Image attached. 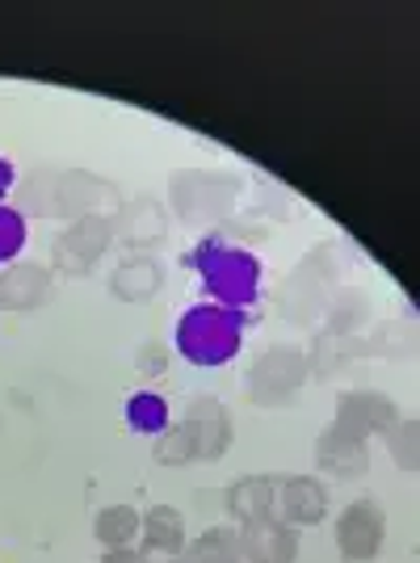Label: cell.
Segmentation results:
<instances>
[{"label": "cell", "instance_id": "cell-1", "mask_svg": "<svg viewBox=\"0 0 420 563\" xmlns=\"http://www.w3.org/2000/svg\"><path fill=\"white\" fill-rule=\"evenodd\" d=\"M244 345V311L223 303H194L177 320V353L194 366H228Z\"/></svg>", "mask_w": 420, "mask_h": 563}, {"label": "cell", "instance_id": "cell-2", "mask_svg": "<svg viewBox=\"0 0 420 563\" xmlns=\"http://www.w3.org/2000/svg\"><path fill=\"white\" fill-rule=\"evenodd\" d=\"M30 207L38 214H71V219H85V214H106L114 219L118 211V189L110 181H101L93 173H80V168H68V173H38L30 181Z\"/></svg>", "mask_w": 420, "mask_h": 563}, {"label": "cell", "instance_id": "cell-3", "mask_svg": "<svg viewBox=\"0 0 420 563\" xmlns=\"http://www.w3.org/2000/svg\"><path fill=\"white\" fill-rule=\"evenodd\" d=\"M194 265H198V274H202L207 295H214V303L235 307V311L257 303L261 261L253 257L248 249H235V244H223V240H207V244L198 249Z\"/></svg>", "mask_w": 420, "mask_h": 563}, {"label": "cell", "instance_id": "cell-4", "mask_svg": "<svg viewBox=\"0 0 420 563\" xmlns=\"http://www.w3.org/2000/svg\"><path fill=\"white\" fill-rule=\"evenodd\" d=\"M240 181L228 173H181L173 177V207L186 223H214L235 207Z\"/></svg>", "mask_w": 420, "mask_h": 563}, {"label": "cell", "instance_id": "cell-5", "mask_svg": "<svg viewBox=\"0 0 420 563\" xmlns=\"http://www.w3.org/2000/svg\"><path fill=\"white\" fill-rule=\"evenodd\" d=\"M307 353L295 345H269L257 353L253 371H248V396L257 404H286L307 383Z\"/></svg>", "mask_w": 420, "mask_h": 563}, {"label": "cell", "instance_id": "cell-6", "mask_svg": "<svg viewBox=\"0 0 420 563\" xmlns=\"http://www.w3.org/2000/svg\"><path fill=\"white\" fill-rule=\"evenodd\" d=\"M383 542H387V514H383L378 500L362 496V500L341 509V517H336V551H341V560L371 563L378 560Z\"/></svg>", "mask_w": 420, "mask_h": 563}, {"label": "cell", "instance_id": "cell-7", "mask_svg": "<svg viewBox=\"0 0 420 563\" xmlns=\"http://www.w3.org/2000/svg\"><path fill=\"white\" fill-rule=\"evenodd\" d=\"M110 240H114V219H106V214H85V219H71L68 232L55 235L51 253L59 261V269H68V274H89L93 261L110 249Z\"/></svg>", "mask_w": 420, "mask_h": 563}, {"label": "cell", "instance_id": "cell-8", "mask_svg": "<svg viewBox=\"0 0 420 563\" xmlns=\"http://www.w3.org/2000/svg\"><path fill=\"white\" fill-rule=\"evenodd\" d=\"M396 421L399 408L383 391H350V396L341 399L336 417H332V429L350 433L357 442H371V438H383Z\"/></svg>", "mask_w": 420, "mask_h": 563}, {"label": "cell", "instance_id": "cell-9", "mask_svg": "<svg viewBox=\"0 0 420 563\" xmlns=\"http://www.w3.org/2000/svg\"><path fill=\"white\" fill-rule=\"evenodd\" d=\"M189 438H194V454L198 463H219L228 450H232V412L210 396H198L186 408V421Z\"/></svg>", "mask_w": 420, "mask_h": 563}, {"label": "cell", "instance_id": "cell-10", "mask_svg": "<svg viewBox=\"0 0 420 563\" xmlns=\"http://www.w3.org/2000/svg\"><path fill=\"white\" fill-rule=\"evenodd\" d=\"M274 517L286 521L290 530H307V526H320L328 517V488L316 475H286L278 484V505Z\"/></svg>", "mask_w": 420, "mask_h": 563}, {"label": "cell", "instance_id": "cell-11", "mask_svg": "<svg viewBox=\"0 0 420 563\" xmlns=\"http://www.w3.org/2000/svg\"><path fill=\"white\" fill-rule=\"evenodd\" d=\"M240 555L248 563H295L299 534L278 517H261V521L240 526Z\"/></svg>", "mask_w": 420, "mask_h": 563}, {"label": "cell", "instance_id": "cell-12", "mask_svg": "<svg viewBox=\"0 0 420 563\" xmlns=\"http://www.w3.org/2000/svg\"><path fill=\"white\" fill-rule=\"evenodd\" d=\"M51 299L47 265L34 261H13L0 269V307L4 311H38Z\"/></svg>", "mask_w": 420, "mask_h": 563}, {"label": "cell", "instance_id": "cell-13", "mask_svg": "<svg viewBox=\"0 0 420 563\" xmlns=\"http://www.w3.org/2000/svg\"><path fill=\"white\" fill-rule=\"evenodd\" d=\"M278 475H244V479H235L228 496H223V505H228V514L240 521V526H248V521H261V517H274V505H278Z\"/></svg>", "mask_w": 420, "mask_h": 563}, {"label": "cell", "instance_id": "cell-14", "mask_svg": "<svg viewBox=\"0 0 420 563\" xmlns=\"http://www.w3.org/2000/svg\"><path fill=\"white\" fill-rule=\"evenodd\" d=\"M164 286V269L152 257H131L118 261L110 274V295L122 303H152Z\"/></svg>", "mask_w": 420, "mask_h": 563}, {"label": "cell", "instance_id": "cell-15", "mask_svg": "<svg viewBox=\"0 0 420 563\" xmlns=\"http://www.w3.org/2000/svg\"><path fill=\"white\" fill-rule=\"evenodd\" d=\"M316 463H320V471L336 475V479H353V475L366 471V442H357V438L328 424L320 433V442H316Z\"/></svg>", "mask_w": 420, "mask_h": 563}, {"label": "cell", "instance_id": "cell-16", "mask_svg": "<svg viewBox=\"0 0 420 563\" xmlns=\"http://www.w3.org/2000/svg\"><path fill=\"white\" fill-rule=\"evenodd\" d=\"M140 542L152 547V551H164V555H181V547L189 542L181 509H173V505H152V509L143 514Z\"/></svg>", "mask_w": 420, "mask_h": 563}, {"label": "cell", "instance_id": "cell-17", "mask_svg": "<svg viewBox=\"0 0 420 563\" xmlns=\"http://www.w3.org/2000/svg\"><path fill=\"white\" fill-rule=\"evenodd\" d=\"M177 563H244V555H240V530H232V526L202 530L198 539H189L181 547Z\"/></svg>", "mask_w": 420, "mask_h": 563}, {"label": "cell", "instance_id": "cell-18", "mask_svg": "<svg viewBox=\"0 0 420 563\" xmlns=\"http://www.w3.org/2000/svg\"><path fill=\"white\" fill-rule=\"evenodd\" d=\"M143 530V514H135L131 505H106L93 517V534L106 551H122V547H135Z\"/></svg>", "mask_w": 420, "mask_h": 563}, {"label": "cell", "instance_id": "cell-19", "mask_svg": "<svg viewBox=\"0 0 420 563\" xmlns=\"http://www.w3.org/2000/svg\"><path fill=\"white\" fill-rule=\"evenodd\" d=\"M164 228H168V214L152 198H135V207L122 214V235L131 244H156L164 235Z\"/></svg>", "mask_w": 420, "mask_h": 563}, {"label": "cell", "instance_id": "cell-20", "mask_svg": "<svg viewBox=\"0 0 420 563\" xmlns=\"http://www.w3.org/2000/svg\"><path fill=\"white\" fill-rule=\"evenodd\" d=\"M152 459H156L161 467H189V463H198L194 438H189L186 424H168V429H161L156 442H152Z\"/></svg>", "mask_w": 420, "mask_h": 563}, {"label": "cell", "instance_id": "cell-21", "mask_svg": "<svg viewBox=\"0 0 420 563\" xmlns=\"http://www.w3.org/2000/svg\"><path fill=\"white\" fill-rule=\"evenodd\" d=\"M126 421H131V429L135 433H161V429H168V404H164L156 391H140V396H131V404H126Z\"/></svg>", "mask_w": 420, "mask_h": 563}, {"label": "cell", "instance_id": "cell-22", "mask_svg": "<svg viewBox=\"0 0 420 563\" xmlns=\"http://www.w3.org/2000/svg\"><path fill=\"white\" fill-rule=\"evenodd\" d=\"M383 442H387L399 471H417V421H412V417H408V421L399 417V421L383 433Z\"/></svg>", "mask_w": 420, "mask_h": 563}, {"label": "cell", "instance_id": "cell-23", "mask_svg": "<svg viewBox=\"0 0 420 563\" xmlns=\"http://www.w3.org/2000/svg\"><path fill=\"white\" fill-rule=\"evenodd\" d=\"M22 249H25V214L0 202V261L13 265V257H18Z\"/></svg>", "mask_w": 420, "mask_h": 563}, {"label": "cell", "instance_id": "cell-24", "mask_svg": "<svg viewBox=\"0 0 420 563\" xmlns=\"http://www.w3.org/2000/svg\"><path fill=\"white\" fill-rule=\"evenodd\" d=\"M106 563H177V555H164V551H152V547H122V551H110Z\"/></svg>", "mask_w": 420, "mask_h": 563}, {"label": "cell", "instance_id": "cell-25", "mask_svg": "<svg viewBox=\"0 0 420 563\" xmlns=\"http://www.w3.org/2000/svg\"><path fill=\"white\" fill-rule=\"evenodd\" d=\"M13 181H18V168H13L9 156H0V202H4V194L13 189Z\"/></svg>", "mask_w": 420, "mask_h": 563}]
</instances>
